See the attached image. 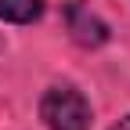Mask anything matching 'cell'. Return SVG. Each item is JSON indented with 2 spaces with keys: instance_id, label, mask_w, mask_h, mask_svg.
<instances>
[{
  "instance_id": "6da1fadb",
  "label": "cell",
  "mask_w": 130,
  "mask_h": 130,
  "mask_svg": "<svg viewBox=\"0 0 130 130\" xmlns=\"http://www.w3.org/2000/svg\"><path fill=\"white\" fill-rule=\"evenodd\" d=\"M40 119L47 130H90V101L76 87L54 83L40 101Z\"/></svg>"
},
{
  "instance_id": "7a4b0ae2",
  "label": "cell",
  "mask_w": 130,
  "mask_h": 130,
  "mask_svg": "<svg viewBox=\"0 0 130 130\" xmlns=\"http://www.w3.org/2000/svg\"><path fill=\"white\" fill-rule=\"evenodd\" d=\"M65 29L79 47H101L108 40V25L83 4V0H65Z\"/></svg>"
},
{
  "instance_id": "3957f363",
  "label": "cell",
  "mask_w": 130,
  "mask_h": 130,
  "mask_svg": "<svg viewBox=\"0 0 130 130\" xmlns=\"http://www.w3.org/2000/svg\"><path fill=\"white\" fill-rule=\"evenodd\" d=\"M43 14V0H0V18L14 25H29Z\"/></svg>"
},
{
  "instance_id": "277c9868",
  "label": "cell",
  "mask_w": 130,
  "mask_h": 130,
  "mask_svg": "<svg viewBox=\"0 0 130 130\" xmlns=\"http://www.w3.org/2000/svg\"><path fill=\"white\" fill-rule=\"evenodd\" d=\"M112 130H130V116H126V119H119L116 126H112Z\"/></svg>"
}]
</instances>
